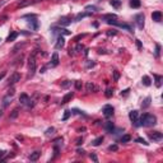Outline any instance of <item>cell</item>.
I'll list each match as a JSON object with an SVG mask.
<instances>
[{"label": "cell", "instance_id": "cell-26", "mask_svg": "<svg viewBox=\"0 0 163 163\" xmlns=\"http://www.w3.org/2000/svg\"><path fill=\"white\" fill-rule=\"evenodd\" d=\"M19 36V33L18 32H12L9 36H8V38H7V41H8V42H12V41H14L17 37Z\"/></svg>", "mask_w": 163, "mask_h": 163}, {"label": "cell", "instance_id": "cell-51", "mask_svg": "<svg viewBox=\"0 0 163 163\" xmlns=\"http://www.w3.org/2000/svg\"><path fill=\"white\" fill-rule=\"evenodd\" d=\"M5 154H7V152H5V150H0V159H2Z\"/></svg>", "mask_w": 163, "mask_h": 163}, {"label": "cell", "instance_id": "cell-31", "mask_svg": "<svg viewBox=\"0 0 163 163\" xmlns=\"http://www.w3.org/2000/svg\"><path fill=\"white\" fill-rule=\"evenodd\" d=\"M130 140H131V136H130V135H128V134H126V135H124V136H121V139H120V141H121V143H129Z\"/></svg>", "mask_w": 163, "mask_h": 163}, {"label": "cell", "instance_id": "cell-4", "mask_svg": "<svg viewBox=\"0 0 163 163\" xmlns=\"http://www.w3.org/2000/svg\"><path fill=\"white\" fill-rule=\"evenodd\" d=\"M19 102H20V105H26V106H28V107H32L33 106V103H31V98H29V96L27 94V93H22L19 96Z\"/></svg>", "mask_w": 163, "mask_h": 163}, {"label": "cell", "instance_id": "cell-24", "mask_svg": "<svg viewBox=\"0 0 163 163\" xmlns=\"http://www.w3.org/2000/svg\"><path fill=\"white\" fill-rule=\"evenodd\" d=\"M150 97H147L144 101H143V103H141V108H148L150 106Z\"/></svg>", "mask_w": 163, "mask_h": 163}, {"label": "cell", "instance_id": "cell-21", "mask_svg": "<svg viewBox=\"0 0 163 163\" xmlns=\"http://www.w3.org/2000/svg\"><path fill=\"white\" fill-rule=\"evenodd\" d=\"M10 102H12V96H5L4 98H3V108H5V107H8L9 106V103H10Z\"/></svg>", "mask_w": 163, "mask_h": 163}, {"label": "cell", "instance_id": "cell-22", "mask_svg": "<svg viewBox=\"0 0 163 163\" xmlns=\"http://www.w3.org/2000/svg\"><path fill=\"white\" fill-rule=\"evenodd\" d=\"M112 19H117V15L116 14H105L102 17V20H106V22H110Z\"/></svg>", "mask_w": 163, "mask_h": 163}, {"label": "cell", "instance_id": "cell-54", "mask_svg": "<svg viewBox=\"0 0 163 163\" xmlns=\"http://www.w3.org/2000/svg\"><path fill=\"white\" fill-rule=\"evenodd\" d=\"M76 153H78V154H82V155H83V154H84L86 152H84L83 149H78V150H76Z\"/></svg>", "mask_w": 163, "mask_h": 163}, {"label": "cell", "instance_id": "cell-6", "mask_svg": "<svg viewBox=\"0 0 163 163\" xmlns=\"http://www.w3.org/2000/svg\"><path fill=\"white\" fill-rule=\"evenodd\" d=\"M129 118H130V121L134 124V126H136V125H138V120H139V111H136V110L131 111V112L129 113Z\"/></svg>", "mask_w": 163, "mask_h": 163}, {"label": "cell", "instance_id": "cell-41", "mask_svg": "<svg viewBox=\"0 0 163 163\" xmlns=\"http://www.w3.org/2000/svg\"><path fill=\"white\" fill-rule=\"evenodd\" d=\"M75 88H76L78 91H80V89H82V82H79V80H76V82H75Z\"/></svg>", "mask_w": 163, "mask_h": 163}, {"label": "cell", "instance_id": "cell-29", "mask_svg": "<svg viewBox=\"0 0 163 163\" xmlns=\"http://www.w3.org/2000/svg\"><path fill=\"white\" fill-rule=\"evenodd\" d=\"M154 78H155V86H157V88H160L162 87V76L160 75H154Z\"/></svg>", "mask_w": 163, "mask_h": 163}, {"label": "cell", "instance_id": "cell-53", "mask_svg": "<svg viewBox=\"0 0 163 163\" xmlns=\"http://www.w3.org/2000/svg\"><path fill=\"white\" fill-rule=\"evenodd\" d=\"M129 92H130L129 89H125V91H122V92H121V96H126V94H128Z\"/></svg>", "mask_w": 163, "mask_h": 163}, {"label": "cell", "instance_id": "cell-11", "mask_svg": "<svg viewBox=\"0 0 163 163\" xmlns=\"http://www.w3.org/2000/svg\"><path fill=\"white\" fill-rule=\"evenodd\" d=\"M86 89H87V92H89V93H94V92H98L99 91V88L96 86V84H93L92 82H88V83L86 84Z\"/></svg>", "mask_w": 163, "mask_h": 163}, {"label": "cell", "instance_id": "cell-44", "mask_svg": "<svg viewBox=\"0 0 163 163\" xmlns=\"http://www.w3.org/2000/svg\"><path fill=\"white\" fill-rule=\"evenodd\" d=\"M86 10H89V12H92V10H97V8H96L94 5H88V7H86Z\"/></svg>", "mask_w": 163, "mask_h": 163}, {"label": "cell", "instance_id": "cell-7", "mask_svg": "<svg viewBox=\"0 0 163 163\" xmlns=\"http://www.w3.org/2000/svg\"><path fill=\"white\" fill-rule=\"evenodd\" d=\"M102 112H103V115H105L106 118H110V117L113 116V107L110 106V105H106L103 107V111H102Z\"/></svg>", "mask_w": 163, "mask_h": 163}, {"label": "cell", "instance_id": "cell-13", "mask_svg": "<svg viewBox=\"0 0 163 163\" xmlns=\"http://www.w3.org/2000/svg\"><path fill=\"white\" fill-rule=\"evenodd\" d=\"M36 0H20V2L18 3V8H24V7H28L31 4H34Z\"/></svg>", "mask_w": 163, "mask_h": 163}, {"label": "cell", "instance_id": "cell-25", "mask_svg": "<svg viewBox=\"0 0 163 163\" xmlns=\"http://www.w3.org/2000/svg\"><path fill=\"white\" fill-rule=\"evenodd\" d=\"M102 141H103V136H98L97 139H94V140L92 141V145H93V147H98V145H101Z\"/></svg>", "mask_w": 163, "mask_h": 163}, {"label": "cell", "instance_id": "cell-17", "mask_svg": "<svg viewBox=\"0 0 163 163\" xmlns=\"http://www.w3.org/2000/svg\"><path fill=\"white\" fill-rule=\"evenodd\" d=\"M71 23V18H68V17H63L60 20H59V24L60 26H69Z\"/></svg>", "mask_w": 163, "mask_h": 163}, {"label": "cell", "instance_id": "cell-50", "mask_svg": "<svg viewBox=\"0 0 163 163\" xmlns=\"http://www.w3.org/2000/svg\"><path fill=\"white\" fill-rule=\"evenodd\" d=\"M116 33H117L116 31H108V32H107V36H115Z\"/></svg>", "mask_w": 163, "mask_h": 163}, {"label": "cell", "instance_id": "cell-16", "mask_svg": "<svg viewBox=\"0 0 163 163\" xmlns=\"http://www.w3.org/2000/svg\"><path fill=\"white\" fill-rule=\"evenodd\" d=\"M152 19L154 20V22H160V20H162V13H160L159 10L153 12V13H152Z\"/></svg>", "mask_w": 163, "mask_h": 163}, {"label": "cell", "instance_id": "cell-37", "mask_svg": "<svg viewBox=\"0 0 163 163\" xmlns=\"http://www.w3.org/2000/svg\"><path fill=\"white\" fill-rule=\"evenodd\" d=\"M18 115H19V111H18V110L15 108V110H14V111H13V112L10 113V118H15V117H17Z\"/></svg>", "mask_w": 163, "mask_h": 163}, {"label": "cell", "instance_id": "cell-48", "mask_svg": "<svg viewBox=\"0 0 163 163\" xmlns=\"http://www.w3.org/2000/svg\"><path fill=\"white\" fill-rule=\"evenodd\" d=\"M94 66V61H88L87 63V68L89 69V68H93Z\"/></svg>", "mask_w": 163, "mask_h": 163}, {"label": "cell", "instance_id": "cell-39", "mask_svg": "<svg viewBox=\"0 0 163 163\" xmlns=\"http://www.w3.org/2000/svg\"><path fill=\"white\" fill-rule=\"evenodd\" d=\"M24 45H26V44H18V45H17V46H15V47L13 49V52H17V51H18V50H19L20 47H23Z\"/></svg>", "mask_w": 163, "mask_h": 163}, {"label": "cell", "instance_id": "cell-15", "mask_svg": "<svg viewBox=\"0 0 163 163\" xmlns=\"http://www.w3.org/2000/svg\"><path fill=\"white\" fill-rule=\"evenodd\" d=\"M74 97V93L73 92H69V93H66L64 97H63V99H61V105H65V103H68V102L71 99Z\"/></svg>", "mask_w": 163, "mask_h": 163}, {"label": "cell", "instance_id": "cell-46", "mask_svg": "<svg viewBox=\"0 0 163 163\" xmlns=\"http://www.w3.org/2000/svg\"><path fill=\"white\" fill-rule=\"evenodd\" d=\"M89 158H91V159H92V160H94V162H96V163H97V162H98V158H97V155H96V154H93V153H92V154H91V155H89Z\"/></svg>", "mask_w": 163, "mask_h": 163}, {"label": "cell", "instance_id": "cell-1", "mask_svg": "<svg viewBox=\"0 0 163 163\" xmlns=\"http://www.w3.org/2000/svg\"><path fill=\"white\" fill-rule=\"evenodd\" d=\"M157 124V117L154 115L150 113H144L139 120H138V125L136 126H145V128H150L154 126Z\"/></svg>", "mask_w": 163, "mask_h": 163}, {"label": "cell", "instance_id": "cell-36", "mask_svg": "<svg viewBox=\"0 0 163 163\" xmlns=\"http://www.w3.org/2000/svg\"><path fill=\"white\" fill-rule=\"evenodd\" d=\"M70 115H71V111L66 110V111H65V113H64V117H63V120H64V121H66V120L70 117Z\"/></svg>", "mask_w": 163, "mask_h": 163}, {"label": "cell", "instance_id": "cell-2", "mask_svg": "<svg viewBox=\"0 0 163 163\" xmlns=\"http://www.w3.org/2000/svg\"><path fill=\"white\" fill-rule=\"evenodd\" d=\"M37 51L38 50H34L29 57H28V78H32L36 73V68H37V61H36V56H37Z\"/></svg>", "mask_w": 163, "mask_h": 163}, {"label": "cell", "instance_id": "cell-5", "mask_svg": "<svg viewBox=\"0 0 163 163\" xmlns=\"http://www.w3.org/2000/svg\"><path fill=\"white\" fill-rule=\"evenodd\" d=\"M24 17H27V18H29V20H28V24H29V27H31V29H33V31H36V29H38V20H37V18H36V15H33V14H31V15H24Z\"/></svg>", "mask_w": 163, "mask_h": 163}, {"label": "cell", "instance_id": "cell-35", "mask_svg": "<svg viewBox=\"0 0 163 163\" xmlns=\"http://www.w3.org/2000/svg\"><path fill=\"white\" fill-rule=\"evenodd\" d=\"M108 150L110 152H116V150H118V145L117 144H112V145L108 147Z\"/></svg>", "mask_w": 163, "mask_h": 163}, {"label": "cell", "instance_id": "cell-23", "mask_svg": "<svg viewBox=\"0 0 163 163\" xmlns=\"http://www.w3.org/2000/svg\"><path fill=\"white\" fill-rule=\"evenodd\" d=\"M105 129H106V131H108V133H113V130H115L113 124H112L111 121H107L106 124H105Z\"/></svg>", "mask_w": 163, "mask_h": 163}, {"label": "cell", "instance_id": "cell-30", "mask_svg": "<svg viewBox=\"0 0 163 163\" xmlns=\"http://www.w3.org/2000/svg\"><path fill=\"white\" fill-rule=\"evenodd\" d=\"M130 7L131 8H139L140 7V0H130Z\"/></svg>", "mask_w": 163, "mask_h": 163}, {"label": "cell", "instance_id": "cell-38", "mask_svg": "<svg viewBox=\"0 0 163 163\" xmlns=\"http://www.w3.org/2000/svg\"><path fill=\"white\" fill-rule=\"evenodd\" d=\"M112 93H113V92H112V89L107 88V89H106V93H105V94H106V97H107V98H110V97H112Z\"/></svg>", "mask_w": 163, "mask_h": 163}, {"label": "cell", "instance_id": "cell-14", "mask_svg": "<svg viewBox=\"0 0 163 163\" xmlns=\"http://www.w3.org/2000/svg\"><path fill=\"white\" fill-rule=\"evenodd\" d=\"M51 31H52V33H59V34H70V32H69L68 29L59 28V27H52Z\"/></svg>", "mask_w": 163, "mask_h": 163}, {"label": "cell", "instance_id": "cell-33", "mask_svg": "<svg viewBox=\"0 0 163 163\" xmlns=\"http://www.w3.org/2000/svg\"><path fill=\"white\" fill-rule=\"evenodd\" d=\"M71 86V82L70 80H65V82H63L61 83V88H68V87H70Z\"/></svg>", "mask_w": 163, "mask_h": 163}, {"label": "cell", "instance_id": "cell-8", "mask_svg": "<svg viewBox=\"0 0 163 163\" xmlns=\"http://www.w3.org/2000/svg\"><path fill=\"white\" fill-rule=\"evenodd\" d=\"M135 19H136V24H138V28L139 29H143L144 28V14H138L136 17H135Z\"/></svg>", "mask_w": 163, "mask_h": 163}, {"label": "cell", "instance_id": "cell-19", "mask_svg": "<svg viewBox=\"0 0 163 163\" xmlns=\"http://www.w3.org/2000/svg\"><path fill=\"white\" fill-rule=\"evenodd\" d=\"M92 15V12H86V13H79L76 17H75V22H79L80 19H83L86 17H91Z\"/></svg>", "mask_w": 163, "mask_h": 163}, {"label": "cell", "instance_id": "cell-9", "mask_svg": "<svg viewBox=\"0 0 163 163\" xmlns=\"http://www.w3.org/2000/svg\"><path fill=\"white\" fill-rule=\"evenodd\" d=\"M19 80H20V74H19V73H13V74L10 75L9 80H8V84H9V86H13V84H15L17 82H19Z\"/></svg>", "mask_w": 163, "mask_h": 163}, {"label": "cell", "instance_id": "cell-42", "mask_svg": "<svg viewBox=\"0 0 163 163\" xmlns=\"http://www.w3.org/2000/svg\"><path fill=\"white\" fill-rule=\"evenodd\" d=\"M75 144H76V145H82V144H83V138H78V139L75 140Z\"/></svg>", "mask_w": 163, "mask_h": 163}, {"label": "cell", "instance_id": "cell-49", "mask_svg": "<svg viewBox=\"0 0 163 163\" xmlns=\"http://www.w3.org/2000/svg\"><path fill=\"white\" fill-rule=\"evenodd\" d=\"M136 46H138L139 50H141V47H143V45H141V42H140L139 39H136Z\"/></svg>", "mask_w": 163, "mask_h": 163}, {"label": "cell", "instance_id": "cell-43", "mask_svg": "<svg viewBox=\"0 0 163 163\" xmlns=\"http://www.w3.org/2000/svg\"><path fill=\"white\" fill-rule=\"evenodd\" d=\"M83 37H86V34H78V36L74 38V41H75V42H79V39H82Z\"/></svg>", "mask_w": 163, "mask_h": 163}, {"label": "cell", "instance_id": "cell-3", "mask_svg": "<svg viewBox=\"0 0 163 163\" xmlns=\"http://www.w3.org/2000/svg\"><path fill=\"white\" fill-rule=\"evenodd\" d=\"M107 23H108V24H112V26H117V27H120V28H124V29L129 31L130 33L134 32V28H133L130 24H126V23H120V22H116V20H110V22H107Z\"/></svg>", "mask_w": 163, "mask_h": 163}, {"label": "cell", "instance_id": "cell-10", "mask_svg": "<svg viewBox=\"0 0 163 163\" xmlns=\"http://www.w3.org/2000/svg\"><path fill=\"white\" fill-rule=\"evenodd\" d=\"M149 138H150V140H153V141H160L162 138H163V135H162V133H159V131H153V133H149Z\"/></svg>", "mask_w": 163, "mask_h": 163}, {"label": "cell", "instance_id": "cell-28", "mask_svg": "<svg viewBox=\"0 0 163 163\" xmlns=\"http://www.w3.org/2000/svg\"><path fill=\"white\" fill-rule=\"evenodd\" d=\"M141 82H143V84L147 86V87H149V86L152 84V80H150V78H149V76H143Z\"/></svg>", "mask_w": 163, "mask_h": 163}, {"label": "cell", "instance_id": "cell-34", "mask_svg": "<svg viewBox=\"0 0 163 163\" xmlns=\"http://www.w3.org/2000/svg\"><path fill=\"white\" fill-rule=\"evenodd\" d=\"M135 141H136V143H140V144H144V145H148V144H149V143H147V141H145L144 139H143V138H136V139H135Z\"/></svg>", "mask_w": 163, "mask_h": 163}, {"label": "cell", "instance_id": "cell-18", "mask_svg": "<svg viewBox=\"0 0 163 163\" xmlns=\"http://www.w3.org/2000/svg\"><path fill=\"white\" fill-rule=\"evenodd\" d=\"M57 64H59V55H57V52H54V54H52V57H51L50 66H56Z\"/></svg>", "mask_w": 163, "mask_h": 163}, {"label": "cell", "instance_id": "cell-27", "mask_svg": "<svg viewBox=\"0 0 163 163\" xmlns=\"http://www.w3.org/2000/svg\"><path fill=\"white\" fill-rule=\"evenodd\" d=\"M110 4L113 7V8H120L121 7V0H110Z\"/></svg>", "mask_w": 163, "mask_h": 163}, {"label": "cell", "instance_id": "cell-52", "mask_svg": "<svg viewBox=\"0 0 163 163\" xmlns=\"http://www.w3.org/2000/svg\"><path fill=\"white\" fill-rule=\"evenodd\" d=\"M8 94L13 97V94H14V88H10V89H9V92H8Z\"/></svg>", "mask_w": 163, "mask_h": 163}, {"label": "cell", "instance_id": "cell-55", "mask_svg": "<svg viewBox=\"0 0 163 163\" xmlns=\"http://www.w3.org/2000/svg\"><path fill=\"white\" fill-rule=\"evenodd\" d=\"M4 76H5V73H2V74H0V80H2Z\"/></svg>", "mask_w": 163, "mask_h": 163}, {"label": "cell", "instance_id": "cell-32", "mask_svg": "<svg viewBox=\"0 0 163 163\" xmlns=\"http://www.w3.org/2000/svg\"><path fill=\"white\" fill-rule=\"evenodd\" d=\"M54 133H55V128H49V129L45 131V135H46V136H51V135H54Z\"/></svg>", "mask_w": 163, "mask_h": 163}, {"label": "cell", "instance_id": "cell-56", "mask_svg": "<svg viewBox=\"0 0 163 163\" xmlns=\"http://www.w3.org/2000/svg\"><path fill=\"white\" fill-rule=\"evenodd\" d=\"M0 41H2V39H0Z\"/></svg>", "mask_w": 163, "mask_h": 163}, {"label": "cell", "instance_id": "cell-47", "mask_svg": "<svg viewBox=\"0 0 163 163\" xmlns=\"http://www.w3.org/2000/svg\"><path fill=\"white\" fill-rule=\"evenodd\" d=\"M75 50H76V51H82V50H84V46L79 44V45H76V47H75Z\"/></svg>", "mask_w": 163, "mask_h": 163}, {"label": "cell", "instance_id": "cell-12", "mask_svg": "<svg viewBox=\"0 0 163 163\" xmlns=\"http://www.w3.org/2000/svg\"><path fill=\"white\" fill-rule=\"evenodd\" d=\"M64 45H65L64 37H63V36H59L57 39H56V44H55V49H56V50H60V49L64 47Z\"/></svg>", "mask_w": 163, "mask_h": 163}, {"label": "cell", "instance_id": "cell-45", "mask_svg": "<svg viewBox=\"0 0 163 163\" xmlns=\"http://www.w3.org/2000/svg\"><path fill=\"white\" fill-rule=\"evenodd\" d=\"M118 78H120L118 71H117V70H113V79H115V80H118Z\"/></svg>", "mask_w": 163, "mask_h": 163}, {"label": "cell", "instance_id": "cell-40", "mask_svg": "<svg viewBox=\"0 0 163 163\" xmlns=\"http://www.w3.org/2000/svg\"><path fill=\"white\" fill-rule=\"evenodd\" d=\"M159 54H160V45H157L155 46V56L159 57Z\"/></svg>", "mask_w": 163, "mask_h": 163}, {"label": "cell", "instance_id": "cell-20", "mask_svg": "<svg viewBox=\"0 0 163 163\" xmlns=\"http://www.w3.org/2000/svg\"><path fill=\"white\" fill-rule=\"evenodd\" d=\"M39 157H41V152L36 150V152L31 153V155H29V160H31V162H36V160H37Z\"/></svg>", "mask_w": 163, "mask_h": 163}]
</instances>
